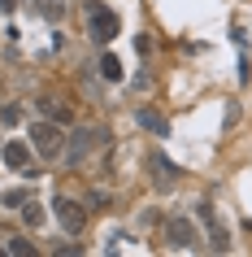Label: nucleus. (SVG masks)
I'll list each match as a JSON object with an SVG mask.
<instances>
[{"label":"nucleus","instance_id":"1","mask_svg":"<svg viewBox=\"0 0 252 257\" xmlns=\"http://www.w3.org/2000/svg\"><path fill=\"white\" fill-rule=\"evenodd\" d=\"M31 149L40 153V157H61L66 153V136H61V122H35L31 126Z\"/></svg>","mask_w":252,"mask_h":257},{"label":"nucleus","instance_id":"2","mask_svg":"<svg viewBox=\"0 0 252 257\" xmlns=\"http://www.w3.org/2000/svg\"><path fill=\"white\" fill-rule=\"evenodd\" d=\"M87 35H92L96 44L118 40V14H109L100 0H92V5H87Z\"/></svg>","mask_w":252,"mask_h":257},{"label":"nucleus","instance_id":"3","mask_svg":"<svg viewBox=\"0 0 252 257\" xmlns=\"http://www.w3.org/2000/svg\"><path fill=\"white\" fill-rule=\"evenodd\" d=\"M53 214H57V222H61L70 235H79V231L87 227V214H83V205H79V201H70V196H57V201H53Z\"/></svg>","mask_w":252,"mask_h":257},{"label":"nucleus","instance_id":"4","mask_svg":"<svg viewBox=\"0 0 252 257\" xmlns=\"http://www.w3.org/2000/svg\"><path fill=\"white\" fill-rule=\"evenodd\" d=\"M0 162L18 170V175H40V170H31V144L27 140H9L5 149H0Z\"/></svg>","mask_w":252,"mask_h":257},{"label":"nucleus","instance_id":"5","mask_svg":"<svg viewBox=\"0 0 252 257\" xmlns=\"http://www.w3.org/2000/svg\"><path fill=\"white\" fill-rule=\"evenodd\" d=\"M165 240H170L174 248H191V244H196V227H191L187 218H170V222H165Z\"/></svg>","mask_w":252,"mask_h":257},{"label":"nucleus","instance_id":"6","mask_svg":"<svg viewBox=\"0 0 252 257\" xmlns=\"http://www.w3.org/2000/svg\"><path fill=\"white\" fill-rule=\"evenodd\" d=\"M148 166H152V183H157L161 192H170L174 179H178V170L170 166V157H165V153H152V157H148Z\"/></svg>","mask_w":252,"mask_h":257},{"label":"nucleus","instance_id":"7","mask_svg":"<svg viewBox=\"0 0 252 257\" xmlns=\"http://www.w3.org/2000/svg\"><path fill=\"white\" fill-rule=\"evenodd\" d=\"M135 122H139L144 131H152V136H170V122L161 118L157 109H135Z\"/></svg>","mask_w":252,"mask_h":257},{"label":"nucleus","instance_id":"8","mask_svg":"<svg viewBox=\"0 0 252 257\" xmlns=\"http://www.w3.org/2000/svg\"><path fill=\"white\" fill-rule=\"evenodd\" d=\"M96 140H100V131H96V126H92V131H79V140H74V149H70V166H79L83 157H87V149H92Z\"/></svg>","mask_w":252,"mask_h":257},{"label":"nucleus","instance_id":"9","mask_svg":"<svg viewBox=\"0 0 252 257\" xmlns=\"http://www.w3.org/2000/svg\"><path fill=\"white\" fill-rule=\"evenodd\" d=\"M40 109H44V113H48V118H53V122H61V126H66V122H70V109L61 105L57 96H44V100H40Z\"/></svg>","mask_w":252,"mask_h":257},{"label":"nucleus","instance_id":"10","mask_svg":"<svg viewBox=\"0 0 252 257\" xmlns=\"http://www.w3.org/2000/svg\"><path fill=\"white\" fill-rule=\"evenodd\" d=\"M96 66H100V74H105L109 83H118V79H122V61H118V57H109V53H105Z\"/></svg>","mask_w":252,"mask_h":257},{"label":"nucleus","instance_id":"11","mask_svg":"<svg viewBox=\"0 0 252 257\" xmlns=\"http://www.w3.org/2000/svg\"><path fill=\"white\" fill-rule=\"evenodd\" d=\"M22 222H27V227H40V222H44V209L35 201H27V205H22Z\"/></svg>","mask_w":252,"mask_h":257},{"label":"nucleus","instance_id":"12","mask_svg":"<svg viewBox=\"0 0 252 257\" xmlns=\"http://www.w3.org/2000/svg\"><path fill=\"white\" fill-rule=\"evenodd\" d=\"M5 253H14V257H31V253H35V244H31V240H9V244H5Z\"/></svg>","mask_w":252,"mask_h":257},{"label":"nucleus","instance_id":"13","mask_svg":"<svg viewBox=\"0 0 252 257\" xmlns=\"http://www.w3.org/2000/svg\"><path fill=\"white\" fill-rule=\"evenodd\" d=\"M0 201H5V205H27V201H31V192H27V188H14V192H5Z\"/></svg>","mask_w":252,"mask_h":257},{"label":"nucleus","instance_id":"14","mask_svg":"<svg viewBox=\"0 0 252 257\" xmlns=\"http://www.w3.org/2000/svg\"><path fill=\"white\" fill-rule=\"evenodd\" d=\"M18 118H22V109H18V105H0V122H5V126H14Z\"/></svg>","mask_w":252,"mask_h":257},{"label":"nucleus","instance_id":"15","mask_svg":"<svg viewBox=\"0 0 252 257\" xmlns=\"http://www.w3.org/2000/svg\"><path fill=\"white\" fill-rule=\"evenodd\" d=\"M14 5H18V0H0V9H5V14H9V9H14Z\"/></svg>","mask_w":252,"mask_h":257}]
</instances>
